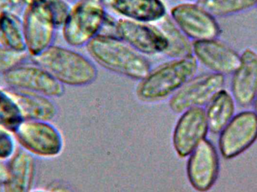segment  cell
Returning a JSON list of instances; mask_svg holds the SVG:
<instances>
[{
  "label": "cell",
  "instance_id": "31",
  "mask_svg": "<svg viewBox=\"0 0 257 192\" xmlns=\"http://www.w3.org/2000/svg\"><path fill=\"white\" fill-rule=\"evenodd\" d=\"M64 1L67 2V3H69V4H74V3L78 2V0H64Z\"/></svg>",
  "mask_w": 257,
  "mask_h": 192
},
{
  "label": "cell",
  "instance_id": "16",
  "mask_svg": "<svg viewBox=\"0 0 257 192\" xmlns=\"http://www.w3.org/2000/svg\"><path fill=\"white\" fill-rule=\"evenodd\" d=\"M107 10L119 18L156 24L167 15L163 0H104Z\"/></svg>",
  "mask_w": 257,
  "mask_h": 192
},
{
  "label": "cell",
  "instance_id": "12",
  "mask_svg": "<svg viewBox=\"0 0 257 192\" xmlns=\"http://www.w3.org/2000/svg\"><path fill=\"white\" fill-rule=\"evenodd\" d=\"M188 157L187 175L190 185L199 192L209 191L220 173V157L215 146L205 139Z\"/></svg>",
  "mask_w": 257,
  "mask_h": 192
},
{
  "label": "cell",
  "instance_id": "27",
  "mask_svg": "<svg viewBox=\"0 0 257 192\" xmlns=\"http://www.w3.org/2000/svg\"><path fill=\"white\" fill-rule=\"evenodd\" d=\"M47 188L52 192H75L66 184L61 182H52Z\"/></svg>",
  "mask_w": 257,
  "mask_h": 192
},
{
  "label": "cell",
  "instance_id": "3",
  "mask_svg": "<svg viewBox=\"0 0 257 192\" xmlns=\"http://www.w3.org/2000/svg\"><path fill=\"white\" fill-rule=\"evenodd\" d=\"M199 63L194 57L171 60L160 65L139 81L136 96L140 101L155 103L170 98L196 76Z\"/></svg>",
  "mask_w": 257,
  "mask_h": 192
},
{
  "label": "cell",
  "instance_id": "1",
  "mask_svg": "<svg viewBox=\"0 0 257 192\" xmlns=\"http://www.w3.org/2000/svg\"><path fill=\"white\" fill-rule=\"evenodd\" d=\"M86 48L101 67L130 79L142 81L152 69L145 55L114 35H98Z\"/></svg>",
  "mask_w": 257,
  "mask_h": 192
},
{
  "label": "cell",
  "instance_id": "30",
  "mask_svg": "<svg viewBox=\"0 0 257 192\" xmlns=\"http://www.w3.org/2000/svg\"><path fill=\"white\" fill-rule=\"evenodd\" d=\"M253 107H254L255 113H256L257 114V93H256V97H255L254 101H253Z\"/></svg>",
  "mask_w": 257,
  "mask_h": 192
},
{
  "label": "cell",
  "instance_id": "26",
  "mask_svg": "<svg viewBox=\"0 0 257 192\" xmlns=\"http://www.w3.org/2000/svg\"><path fill=\"white\" fill-rule=\"evenodd\" d=\"M42 1L52 12L57 28H62L71 9L69 3L64 0H42Z\"/></svg>",
  "mask_w": 257,
  "mask_h": 192
},
{
  "label": "cell",
  "instance_id": "17",
  "mask_svg": "<svg viewBox=\"0 0 257 192\" xmlns=\"http://www.w3.org/2000/svg\"><path fill=\"white\" fill-rule=\"evenodd\" d=\"M35 157L19 149L8 163V174L3 192H31L36 173Z\"/></svg>",
  "mask_w": 257,
  "mask_h": 192
},
{
  "label": "cell",
  "instance_id": "6",
  "mask_svg": "<svg viewBox=\"0 0 257 192\" xmlns=\"http://www.w3.org/2000/svg\"><path fill=\"white\" fill-rule=\"evenodd\" d=\"M22 20L27 51L30 57L52 46L58 28L52 12L42 0H26Z\"/></svg>",
  "mask_w": 257,
  "mask_h": 192
},
{
  "label": "cell",
  "instance_id": "13",
  "mask_svg": "<svg viewBox=\"0 0 257 192\" xmlns=\"http://www.w3.org/2000/svg\"><path fill=\"white\" fill-rule=\"evenodd\" d=\"M208 131L203 107H194L181 113L172 136V143L177 155L181 158L188 157L206 139Z\"/></svg>",
  "mask_w": 257,
  "mask_h": 192
},
{
  "label": "cell",
  "instance_id": "18",
  "mask_svg": "<svg viewBox=\"0 0 257 192\" xmlns=\"http://www.w3.org/2000/svg\"><path fill=\"white\" fill-rule=\"evenodd\" d=\"M22 114L24 120L51 122L57 115V107L49 97L8 88Z\"/></svg>",
  "mask_w": 257,
  "mask_h": 192
},
{
  "label": "cell",
  "instance_id": "15",
  "mask_svg": "<svg viewBox=\"0 0 257 192\" xmlns=\"http://www.w3.org/2000/svg\"><path fill=\"white\" fill-rule=\"evenodd\" d=\"M231 92L235 103L243 107L254 101L257 93V52L246 48L241 54V64L232 74Z\"/></svg>",
  "mask_w": 257,
  "mask_h": 192
},
{
  "label": "cell",
  "instance_id": "28",
  "mask_svg": "<svg viewBox=\"0 0 257 192\" xmlns=\"http://www.w3.org/2000/svg\"><path fill=\"white\" fill-rule=\"evenodd\" d=\"M9 161L0 159V186H3L8 174Z\"/></svg>",
  "mask_w": 257,
  "mask_h": 192
},
{
  "label": "cell",
  "instance_id": "9",
  "mask_svg": "<svg viewBox=\"0 0 257 192\" xmlns=\"http://www.w3.org/2000/svg\"><path fill=\"white\" fill-rule=\"evenodd\" d=\"M257 140V114L253 110L237 113L219 137L220 155L232 159L245 152Z\"/></svg>",
  "mask_w": 257,
  "mask_h": 192
},
{
  "label": "cell",
  "instance_id": "4",
  "mask_svg": "<svg viewBox=\"0 0 257 192\" xmlns=\"http://www.w3.org/2000/svg\"><path fill=\"white\" fill-rule=\"evenodd\" d=\"M107 16L104 0H78L62 27L63 39L72 48L87 46L102 33Z\"/></svg>",
  "mask_w": 257,
  "mask_h": 192
},
{
  "label": "cell",
  "instance_id": "20",
  "mask_svg": "<svg viewBox=\"0 0 257 192\" xmlns=\"http://www.w3.org/2000/svg\"><path fill=\"white\" fill-rule=\"evenodd\" d=\"M154 24L167 40L168 47L163 53L165 56L171 60L193 57V42L177 27L169 15Z\"/></svg>",
  "mask_w": 257,
  "mask_h": 192
},
{
  "label": "cell",
  "instance_id": "29",
  "mask_svg": "<svg viewBox=\"0 0 257 192\" xmlns=\"http://www.w3.org/2000/svg\"><path fill=\"white\" fill-rule=\"evenodd\" d=\"M31 192H52L50 191V190H48V188L47 189H41V188H37V189H34L33 188V190H32Z\"/></svg>",
  "mask_w": 257,
  "mask_h": 192
},
{
  "label": "cell",
  "instance_id": "14",
  "mask_svg": "<svg viewBox=\"0 0 257 192\" xmlns=\"http://www.w3.org/2000/svg\"><path fill=\"white\" fill-rule=\"evenodd\" d=\"M193 57L208 70L219 75H232L241 64V55L217 39L193 42Z\"/></svg>",
  "mask_w": 257,
  "mask_h": 192
},
{
  "label": "cell",
  "instance_id": "25",
  "mask_svg": "<svg viewBox=\"0 0 257 192\" xmlns=\"http://www.w3.org/2000/svg\"><path fill=\"white\" fill-rule=\"evenodd\" d=\"M18 149L14 132L0 125V159L9 161Z\"/></svg>",
  "mask_w": 257,
  "mask_h": 192
},
{
  "label": "cell",
  "instance_id": "22",
  "mask_svg": "<svg viewBox=\"0 0 257 192\" xmlns=\"http://www.w3.org/2000/svg\"><path fill=\"white\" fill-rule=\"evenodd\" d=\"M197 3L214 18H225L253 9L257 0H198Z\"/></svg>",
  "mask_w": 257,
  "mask_h": 192
},
{
  "label": "cell",
  "instance_id": "23",
  "mask_svg": "<svg viewBox=\"0 0 257 192\" xmlns=\"http://www.w3.org/2000/svg\"><path fill=\"white\" fill-rule=\"evenodd\" d=\"M23 121L22 114L8 88L0 87V125L14 132Z\"/></svg>",
  "mask_w": 257,
  "mask_h": 192
},
{
  "label": "cell",
  "instance_id": "8",
  "mask_svg": "<svg viewBox=\"0 0 257 192\" xmlns=\"http://www.w3.org/2000/svg\"><path fill=\"white\" fill-rule=\"evenodd\" d=\"M169 17L193 42L217 39L221 33L215 18L198 3L176 5L171 9Z\"/></svg>",
  "mask_w": 257,
  "mask_h": 192
},
{
  "label": "cell",
  "instance_id": "7",
  "mask_svg": "<svg viewBox=\"0 0 257 192\" xmlns=\"http://www.w3.org/2000/svg\"><path fill=\"white\" fill-rule=\"evenodd\" d=\"M225 84V76L214 72L196 75L169 98V108L181 114L189 109L206 107Z\"/></svg>",
  "mask_w": 257,
  "mask_h": 192
},
{
  "label": "cell",
  "instance_id": "11",
  "mask_svg": "<svg viewBox=\"0 0 257 192\" xmlns=\"http://www.w3.org/2000/svg\"><path fill=\"white\" fill-rule=\"evenodd\" d=\"M9 88L38 93L49 98H60L65 93L63 84L38 65L23 64L3 75Z\"/></svg>",
  "mask_w": 257,
  "mask_h": 192
},
{
  "label": "cell",
  "instance_id": "2",
  "mask_svg": "<svg viewBox=\"0 0 257 192\" xmlns=\"http://www.w3.org/2000/svg\"><path fill=\"white\" fill-rule=\"evenodd\" d=\"M30 59L63 86L86 87L98 77L97 68L90 59L64 47L53 45Z\"/></svg>",
  "mask_w": 257,
  "mask_h": 192
},
{
  "label": "cell",
  "instance_id": "32",
  "mask_svg": "<svg viewBox=\"0 0 257 192\" xmlns=\"http://www.w3.org/2000/svg\"><path fill=\"white\" fill-rule=\"evenodd\" d=\"M189 2H197L198 0H187Z\"/></svg>",
  "mask_w": 257,
  "mask_h": 192
},
{
  "label": "cell",
  "instance_id": "24",
  "mask_svg": "<svg viewBox=\"0 0 257 192\" xmlns=\"http://www.w3.org/2000/svg\"><path fill=\"white\" fill-rule=\"evenodd\" d=\"M29 57L27 51H15L0 45V75L3 76L17 66L25 63Z\"/></svg>",
  "mask_w": 257,
  "mask_h": 192
},
{
  "label": "cell",
  "instance_id": "5",
  "mask_svg": "<svg viewBox=\"0 0 257 192\" xmlns=\"http://www.w3.org/2000/svg\"><path fill=\"white\" fill-rule=\"evenodd\" d=\"M14 134L18 146L35 158H55L63 151V135L51 122L24 120Z\"/></svg>",
  "mask_w": 257,
  "mask_h": 192
},
{
  "label": "cell",
  "instance_id": "21",
  "mask_svg": "<svg viewBox=\"0 0 257 192\" xmlns=\"http://www.w3.org/2000/svg\"><path fill=\"white\" fill-rule=\"evenodd\" d=\"M0 45L18 51H27L22 18L16 12H0Z\"/></svg>",
  "mask_w": 257,
  "mask_h": 192
},
{
  "label": "cell",
  "instance_id": "19",
  "mask_svg": "<svg viewBox=\"0 0 257 192\" xmlns=\"http://www.w3.org/2000/svg\"><path fill=\"white\" fill-rule=\"evenodd\" d=\"M205 110L209 131L220 134L235 115V101L232 94L223 89L208 103Z\"/></svg>",
  "mask_w": 257,
  "mask_h": 192
},
{
  "label": "cell",
  "instance_id": "10",
  "mask_svg": "<svg viewBox=\"0 0 257 192\" xmlns=\"http://www.w3.org/2000/svg\"><path fill=\"white\" fill-rule=\"evenodd\" d=\"M114 36L146 56L163 54L168 47L164 35L154 24L118 18L113 24Z\"/></svg>",
  "mask_w": 257,
  "mask_h": 192
}]
</instances>
